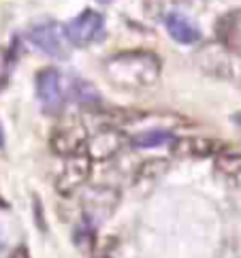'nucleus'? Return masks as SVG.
Segmentation results:
<instances>
[{
    "label": "nucleus",
    "mask_w": 241,
    "mask_h": 258,
    "mask_svg": "<svg viewBox=\"0 0 241 258\" xmlns=\"http://www.w3.org/2000/svg\"><path fill=\"white\" fill-rule=\"evenodd\" d=\"M194 64L197 69L203 71L205 75L228 79L233 75V58H230V49H226L220 41L207 43L197 49L194 53Z\"/></svg>",
    "instance_id": "4"
},
{
    "label": "nucleus",
    "mask_w": 241,
    "mask_h": 258,
    "mask_svg": "<svg viewBox=\"0 0 241 258\" xmlns=\"http://www.w3.org/2000/svg\"><path fill=\"white\" fill-rule=\"evenodd\" d=\"M164 26H166V32L171 34V39L182 45H194L201 41L199 26L177 11H173L164 17Z\"/></svg>",
    "instance_id": "11"
},
{
    "label": "nucleus",
    "mask_w": 241,
    "mask_h": 258,
    "mask_svg": "<svg viewBox=\"0 0 241 258\" xmlns=\"http://www.w3.org/2000/svg\"><path fill=\"white\" fill-rule=\"evenodd\" d=\"M64 36L75 47H90L105 36V17L94 9H86L64 26Z\"/></svg>",
    "instance_id": "3"
},
{
    "label": "nucleus",
    "mask_w": 241,
    "mask_h": 258,
    "mask_svg": "<svg viewBox=\"0 0 241 258\" xmlns=\"http://www.w3.org/2000/svg\"><path fill=\"white\" fill-rule=\"evenodd\" d=\"M88 137L90 133H88V126L83 124V119L77 115H69L60 119L51 131V150L58 156H62V158L81 154L86 150Z\"/></svg>",
    "instance_id": "2"
},
{
    "label": "nucleus",
    "mask_w": 241,
    "mask_h": 258,
    "mask_svg": "<svg viewBox=\"0 0 241 258\" xmlns=\"http://www.w3.org/2000/svg\"><path fill=\"white\" fill-rule=\"evenodd\" d=\"M222 150V143L207 137H179L171 143V154L182 160H201L209 156H218Z\"/></svg>",
    "instance_id": "10"
},
{
    "label": "nucleus",
    "mask_w": 241,
    "mask_h": 258,
    "mask_svg": "<svg viewBox=\"0 0 241 258\" xmlns=\"http://www.w3.org/2000/svg\"><path fill=\"white\" fill-rule=\"evenodd\" d=\"M90 173H92V160L86 154L81 152L75 156H69L64 167L58 173V177H55V190H58V195L62 197L75 195L79 188H83L88 183Z\"/></svg>",
    "instance_id": "5"
},
{
    "label": "nucleus",
    "mask_w": 241,
    "mask_h": 258,
    "mask_svg": "<svg viewBox=\"0 0 241 258\" xmlns=\"http://www.w3.org/2000/svg\"><path fill=\"white\" fill-rule=\"evenodd\" d=\"M237 13H230L226 17H222L220 24H218V36H220V43L224 45L226 49H237L239 47V22H235Z\"/></svg>",
    "instance_id": "14"
},
{
    "label": "nucleus",
    "mask_w": 241,
    "mask_h": 258,
    "mask_svg": "<svg viewBox=\"0 0 241 258\" xmlns=\"http://www.w3.org/2000/svg\"><path fill=\"white\" fill-rule=\"evenodd\" d=\"M126 143H128V137L122 131H117V128L109 126V128L98 131L96 135L88 137L83 154H86L92 162H103V160L115 158V156L126 147Z\"/></svg>",
    "instance_id": "8"
},
{
    "label": "nucleus",
    "mask_w": 241,
    "mask_h": 258,
    "mask_svg": "<svg viewBox=\"0 0 241 258\" xmlns=\"http://www.w3.org/2000/svg\"><path fill=\"white\" fill-rule=\"evenodd\" d=\"M119 203V192L109 186H92L83 192L81 207L88 222H100L107 220L115 211Z\"/></svg>",
    "instance_id": "7"
},
{
    "label": "nucleus",
    "mask_w": 241,
    "mask_h": 258,
    "mask_svg": "<svg viewBox=\"0 0 241 258\" xmlns=\"http://www.w3.org/2000/svg\"><path fill=\"white\" fill-rule=\"evenodd\" d=\"M166 141H173V135L169 131H145V133H139L133 143L137 147H156Z\"/></svg>",
    "instance_id": "16"
},
{
    "label": "nucleus",
    "mask_w": 241,
    "mask_h": 258,
    "mask_svg": "<svg viewBox=\"0 0 241 258\" xmlns=\"http://www.w3.org/2000/svg\"><path fill=\"white\" fill-rule=\"evenodd\" d=\"M166 171H169V160L166 158H150L137 169L135 183L137 186L139 183H152L156 179H160L162 175H166Z\"/></svg>",
    "instance_id": "13"
},
{
    "label": "nucleus",
    "mask_w": 241,
    "mask_h": 258,
    "mask_svg": "<svg viewBox=\"0 0 241 258\" xmlns=\"http://www.w3.org/2000/svg\"><path fill=\"white\" fill-rule=\"evenodd\" d=\"M69 96H73L77 103L88 105V107H94V105L100 103V96H98L96 88L92 86V84H88V81H81V79L73 81V88L69 92Z\"/></svg>",
    "instance_id": "15"
},
{
    "label": "nucleus",
    "mask_w": 241,
    "mask_h": 258,
    "mask_svg": "<svg viewBox=\"0 0 241 258\" xmlns=\"http://www.w3.org/2000/svg\"><path fill=\"white\" fill-rule=\"evenodd\" d=\"M105 79L122 92H143L160 79L162 62L154 51L131 49L113 53L103 64Z\"/></svg>",
    "instance_id": "1"
},
{
    "label": "nucleus",
    "mask_w": 241,
    "mask_h": 258,
    "mask_svg": "<svg viewBox=\"0 0 241 258\" xmlns=\"http://www.w3.org/2000/svg\"><path fill=\"white\" fill-rule=\"evenodd\" d=\"M5 145V133H3V124H0V147Z\"/></svg>",
    "instance_id": "18"
},
{
    "label": "nucleus",
    "mask_w": 241,
    "mask_h": 258,
    "mask_svg": "<svg viewBox=\"0 0 241 258\" xmlns=\"http://www.w3.org/2000/svg\"><path fill=\"white\" fill-rule=\"evenodd\" d=\"M96 3H100V5H111L113 0H96Z\"/></svg>",
    "instance_id": "19"
},
{
    "label": "nucleus",
    "mask_w": 241,
    "mask_h": 258,
    "mask_svg": "<svg viewBox=\"0 0 241 258\" xmlns=\"http://www.w3.org/2000/svg\"><path fill=\"white\" fill-rule=\"evenodd\" d=\"M216 173L220 177H224L228 181L241 186V154L228 152V154H218L216 158Z\"/></svg>",
    "instance_id": "12"
},
{
    "label": "nucleus",
    "mask_w": 241,
    "mask_h": 258,
    "mask_svg": "<svg viewBox=\"0 0 241 258\" xmlns=\"http://www.w3.org/2000/svg\"><path fill=\"white\" fill-rule=\"evenodd\" d=\"M36 96H39L43 109L47 113L62 111L67 103V90H64V79L60 71L55 69H43L36 73Z\"/></svg>",
    "instance_id": "6"
},
{
    "label": "nucleus",
    "mask_w": 241,
    "mask_h": 258,
    "mask_svg": "<svg viewBox=\"0 0 241 258\" xmlns=\"http://www.w3.org/2000/svg\"><path fill=\"white\" fill-rule=\"evenodd\" d=\"M7 258H30V252H28L26 245H20V247H15V250L9 254Z\"/></svg>",
    "instance_id": "17"
},
{
    "label": "nucleus",
    "mask_w": 241,
    "mask_h": 258,
    "mask_svg": "<svg viewBox=\"0 0 241 258\" xmlns=\"http://www.w3.org/2000/svg\"><path fill=\"white\" fill-rule=\"evenodd\" d=\"M30 41L36 49H41L45 56L55 58V60H64L69 56V41L64 36L62 26H58L55 22H45L34 26L30 30Z\"/></svg>",
    "instance_id": "9"
}]
</instances>
